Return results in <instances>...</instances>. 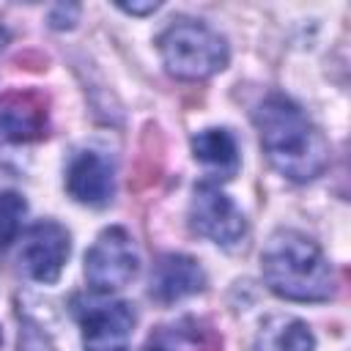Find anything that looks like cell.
<instances>
[{
  "label": "cell",
  "mask_w": 351,
  "mask_h": 351,
  "mask_svg": "<svg viewBox=\"0 0 351 351\" xmlns=\"http://www.w3.org/2000/svg\"><path fill=\"white\" fill-rule=\"evenodd\" d=\"M263 154L291 181H313L329 165V143L321 129L285 96H269L255 110Z\"/></svg>",
  "instance_id": "obj_1"
},
{
  "label": "cell",
  "mask_w": 351,
  "mask_h": 351,
  "mask_svg": "<svg viewBox=\"0 0 351 351\" xmlns=\"http://www.w3.org/2000/svg\"><path fill=\"white\" fill-rule=\"evenodd\" d=\"M266 285L291 302H324L335 293V274L321 247L299 230H277L261 255Z\"/></svg>",
  "instance_id": "obj_2"
},
{
  "label": "cell",
  "mask_w": 351,
  "mask_h": 351,
  "mask_svg": "<svg viewBox=\"0 0 351 351\" xmlns=\"http://www.w3.org/2000/svg\"><path fill=\"white\" fill-rule=\"evenodd\" d=\"M159 52L167 71L178 80H206L225 69L228 44L203 22L178 19L159 36Z\"/></svg>",
  "instance_id": "obj_3"
},
{
  "label": "cell",
  "mask_w": 351,
  "mask_h": 351,
  "mask_svg": "<svg viewBox=\"0 0 351 351\" xmlns=\"http://www.w3.org/2000/svg\"><path fill=\"white\" fill-rule=\"evenodd\" d=\"M140 255L123 228H104L85 252V280L96 293H110L134 280Z\"/></svg>",
  "instance_id": "obj_4"
},
{
  "label": "cell",
  "mask_w": 351,
  "mask_h": 351,
  "mask_svg": "<svg viewBox=\"0 0 351 351\" xmlns=\"http://www.w3.org/2000/svg\"><path fill=\"white\" fill-rule=\"evenodd\" d=\"M74 313L82 326L85 351H129L134 310L126 302H99L77 299Z\"/></svg>",
  "instance_id": "obj_5"
},
{
  "label": "cell",
  "mask_w": 351,
  "mask_h": 351,
  "mask_svg": "<svg viewBox=\"0 0 351 351\" xmlns=\"http://www.w3.org/2000/svg\"><path fill=\"white\" fill-rule=\"evenodd\" d=\"M189 225L195 233H200L222 247H233L247 233L244 214L211 181H203L195 186L192 203H189Z\"/></svg>",
  "instance_id": "obj_6"
},
{
  "label": "cell",
  "mask_w": 351,
  "mask_h": 351,
  "mask_svg": "<svg viewBox=\"0 0 351 351\" xmlns=\"http://www.w3.org/2000/svg\"><path fill=\"white\" fill-rule=\"evenodd\" d=\"M69 233L58 222H36L22 233L19 244V266L22 271L36 282H55L66 266L69 258Z\"/></svg>",
  "instance_id": "obj_7"
},
{
  "label": "cell",
  "mask_w": 351,
  "mask_h": 351,
  "mask_svg": "<svg viewBox=\"0 0 351 351\" xmlns=\"http://www.w3.org/2000/svg\"><path fill=\"white\" fill-rule=\"evenodd\" d=\"M66 189L77 203H85V206L110 203V197L115 192L112 165L96 151L77 154L66 173Z\"/></svg>",
  "instance_id": "obj_8"
},
{
  "label": "cell",
  "mask_w": 351,
  "mask_h": 351,
  "mask_svg": "<svg viewBox=\"0 0 351 351\" xmlns=\"http://www.w3.org/2000/svg\"><path fill=\"white\" fill-rule=\"evenodd\" d=\"M203 285H206V274L197 266V261L189 255H178V252L162 255L151 274V296L165 304L186 299L203 291Z\"/></svg>",
  "instance_id": "obj_9"
},
{
  "label": "cell",
  "mask_w": 351,
  "mask_h": 351,
  "mask_svg": "<svg viewBox=\"0 0 351 351\" xmlns=\"http://www.w3.org/2000/svg\"><path fill=\"white\" fill-rule=\"evenodd\" d=\"M222 340L200 318H178L151 332L145 351H219Z\"/></svg>",
  "instance_id": "obj_10"
},
{
  "label": "cell",
  "mask_w": 351,
  "mask_h": 351,
  "mask_svg": "<svg viewBox=\"0 0 351 351\" xmlns=\"http://www.w3.org/2000/svg\"><path fill=\"white\" fill-rule=\"evenodd\" d=\"M47 126V110L38 96L16 93L8 96L0 107V140L8 143H27L41 137Z\"/></svg>",
  "instance_id": "obj_11"
},
{
  "label": "cell",
  "mask_w": 351,
  "mask_h": 351,
  "mask_svg": "<svg viewBox=\"0 0 351 351\" xmlns=\"http://www.w3.org/2000/svg\"><path fill=\"white\" fill-rule=\"evenodd\" d=\"M315 340L304 321L293 315H271L261 324L252 348L255 351H313Z\"/></svg>",
  "instance_id": "obj_12"
},
{
  "label": "cell",
  "mask_w": 351,
  "mask_h": 351,
  "mask_svg": "<svg viewBox=\"0 0 351 351\" xmlns=\"http://www.w3.org/2000/svg\"><path fill=\"white\" fill-rule=\"evenodd\" d=\"M192 154L200 165L230 178L239 170V148L228 129H203L192 137Z\"/></svg>",
  "instance_id": "obj_13"
},
{
  "label": "cell",
  "mask_w": 351,
  "mask_h": 351,
  "mask_svg": "<svg viewBox=\"0 0 351 351\" xmlns=\"http://www.w3.org/2000/svg\"><path fill=\"white\" fill-rule=\"evenodd\" d=\"M22 214H25V200L14 192H0V239L3 241H8L16 233Z\"/></svg>",
  "instance_id": "obj_14"
},
{
  "label": "cell",
  "mask_w": 351,
  "mask_h": 351,
  "mask_svg": "<svg viewBox=\"0 0 351 351\" xmlns=\"http://www.w3.org/2000/svg\"><path fill=\"white\" fill-rule=\"evenodd\" d=\"M77 14H80V5H74V3H60V5H55L52 11H49V25L52 27H58V30H63V27H71L74 22H77Z\"/></svg>",
  "instance_id": "obj_15"
},
{
  "label": "cell",
  "mask_w": 351,
  "mask_h": 351,
  "mask_svg": "<svg viewBox=\"0 0 351 351\" xmlns=\"http://www.w3.org/2000/svg\"><path fill=\"white\" fill-rule=\"evenodd\" d=\"M44 343H47V337H41L38 332L27 329L25 337H19V351H44Z\"/></svg>",
  "instance_id": "obj_16"
},
{
  "label": "cell",
  "mask_w": 351,
  "mask_h": 351,
  "mask_svg": "<svg viewBox=\"0 0 351 351\" xmlns=\"http://www.w3.org/2000/svg\"><path fill=\"white\" fill-rule=\"evenodd\" d=\"M118 8L126 14H154L159 8V3L156 0H151V3H118Z\"/></svg>",
  "instance_id": "obj_17"
},
{
  "label": "cell",
  "mask_w": 351,
  "mask_h": 351,
  "mask_svg": "<svg viewBox=\"0 0 351 351\" xmlns=\"http://www.w3.org/2000/svg\"><path fill=\"white\" fill-rule=\"evenodd\" d=\"M3 47H5V33L0 30V49H3Z\"/></svg>",
  "instance_id": "obj_18"
},
{
  "label": "cell",
  "mask_w": 351,
  "mask_h": 351,
  "mask_svg": "<svg viewBox=\"0 0 351 351\" xmlns=\"http://www.w3.org/2000/svg\"><path fill=\"white\" fill-rule=\"evenodd\" d=\"M0 343H3V335H0Z\"/></svg>",
  "instance_id": "obj_19"
}]
</instances>
